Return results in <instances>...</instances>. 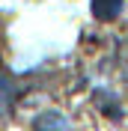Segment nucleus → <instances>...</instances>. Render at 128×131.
<instances>
[{
  "instance_id": "obj_3",
  "label": "nucleus",
  "mask_w": 128,
  "mask_h": 131,
  "mask_svg": "<svg viewBox=\"0 0 128 131\" xmlns=\"http://www.w3.org/2000/svg\"><path fill=\"white\" fill-rule=\"evenodd\" d=\"M9 101H12V81L0 72V122H3V116L9 110Z\"/></svg>"
},
{
  "instance_id": "obj_2",
  "label": "nucleus",
  "mask_w": 128,
  "mask_h": 131,
  "mask_svg": "<svg viewBox=\"0 0 128 131\" xmlns=\"http://www.w3.org/2000/svg\"><path fill=\"white\" fill-rule=\"evenodd\" d=\"M119 9H122V0H92V12H95V18H101V21L116 18Z\"/></svg>"
},
{
  "instance_id": "obj_1",
  "label": "nucleus",
  "mask_w": 128,
  "mask_h": 131,
  "mask_svg": "<svg viewBox=\"0 0 128 131\" xmlns=\"http://www.w3.org/2000/svg\"><path fill=\"white\" fill-rule=\"evenodd\" d=\"M36 131H69V119L63 113H57V110H48V113H42L33 125Z\"/></svg>"
}]
</instances>
